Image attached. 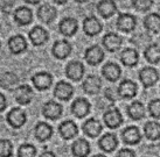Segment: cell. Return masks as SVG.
Returning <instances> with one entry per match:
<instances>
[{"instance_id": "35", "label": "cell", "mask_w": 160, "mask_h": 157, "mask_svg": "<svg viewBox=\"0 0 160 157\" xmlns=\"http://www.w3.org/2000/svg\"><path fill=\"white\" fill-rule=\"evenodd\" d=\"M144 55L148 63L157 64L160 62V47L158 44H150L145 49Z\"/></svg>"}, {"instance_id": "38", "label": "cell", "mask_w": 160, "mask_h": 157, "mask_svg": "<svg viewBox=\"0 0 160 157\" xmlns=\"http://www.w3.org/2000/svg\"><path fill=\"white\" fill-rule=\"evenodd\" d=\"M148 112L154 119H160V99L152 100L148 104Z\"/></svg>"}, {"instance_id": "27", "label": "cell", "mask_w": 160, "mask_h": 157, "mask_svg": "<svg viewBox=\"0 0 160 157\" xmlns=\"http://www.w3.org/2000/svg\"><path fill=\"white\" fill-rule=\"evenodd\" d=\"M34 135L35 137L40 142H45L47 140H49L53 135V128L52 126H49L46 122H39L35 126V129H34Z\"/></svg>"}, {"instance_id": "6", "label": "cell", "mask_w": 160, "mask_h": 157, "mask_svg": "<svg viewBox=\"0 0 160 157\" xmlns=\"http://www.w3.org/2000/svg\"><path fill=\"white\" fill-rule=\"evenodd\" d=\"M84 58L90 65H98L104 59V51L99 45H92L85 50Z\"/></svg>"}, {"instance_id": "14", "label": "cell", "mask_w": 160, "mask_h": 157, "mask_svg": "<svg viewBox=\"0 0 160 157\" xmlns=\"http://www.w3.org/2000/svg\"><path fill=\"white\" fill-rule=\"evenodd\" d=\"M56 15H58V11L52 5L45 4L40 6L39 9H38V18L45 23L53 22L54 20L56 19Z\"/></svg>"}, {"instance_id": "16", "label": "cell", "mask_w": 160, "mask_h": 157, "mask_svg": "<svg viewBox=\"0 0 160 157\" xmlns=\"http://www.w3.org/2000/svg\"><path fill=\"white\" fill-rule=\"evenodd\" d=\"M58 132H60V135L64 140H71L75 136H77L78 128H77V125L72 120H66L60 125Z\"/></svg>"}, {"instance_id": "15", "label": "cell", "mask_w": 160, "mask_h": 157, "mask_svg": "<svg viewBox=\"0 0 160 157\" xmlns=\"http://www.w3.org/2000/svg\"><path fill=\"white\" fill-rule=\"evenodd\" d=\"M137 20L131 14H120L117 19V28L124 33H130L136 28Z\"/></svg>"}, {"instance_id": "42", "label": "cell", "mask_w": 160, "mask_h": 157, "mask_svg": "<svg viewBox=\"0 0 160 157\" xmlns=\"http://www.w3.org/2000/svg\"><path fill=\"white\" fill-rule=\"evenodd\" d=\"M7 106V101H6V98L2 93H0V113L4 112V109Z\"/></svg>"}, {"instance_id": "43", "label": "cell", "mask_w": 160, "mask_h": 157, "mask_svg": "<svg viewBox=\"0 0 160 157\" xmlns=\"http://www.w3.org/2000/svg\"><path fill=\"white\" fill-rule=\"evenodd\" d=\"M105 98L110 101H116V95H113V92H112L111 89H107L105 91Z\"/></svg>"}, {"instance_id": "12", "label": "cell", "mask_w": 160, "mask_h": 157, "mask_svg": "<svg viewBox=\"0 0 160 157\" xmlns=\"http://www.w3.org/2000/svg\"><path fill=\"white\" fill-rule=\"evenodd\" d=\"M71 112L77 118H84L90 112V103L84 98H77L71 104Z\"/></svg>"}, {"instance_id": "1", "label": "cell", "mask_w": 160, "mask_h": 157, "mask_svg": "<svg viewBox=\"0 0 160 157\" xmlns=\"http://www.w3.org/2000/svg\"><path fill=\"white\" fill-rule=\"evenodd\" d=\"M34 98V92L29 85L23 84L18 86L14 91V99L20 105H28Z\"/></svg>"}, {"instance_id": "26", "label": "cell", "mask_w": 160, "mask_h": 157, "mask_svg": "<svg viewBox=\"0 0 160 157\" xmlns=\"http://www.w3.org/2000/svg\"><path fill=\"white\" fill-rule=\"evenodd\" d=\"M102 87V81L97 76H88L83 81V90L88 94H96Z\"/></svg>"}, {"instance_id": "21", "label": "cell", "mask_w": 160, "mask_h": 157, "mask_svg": "<svg viewBox=\"0 0 160 157\" xmlns=\"http://www.w3.org/2000/svg\"><path fill=\"white\" fill-rule=\"evenodd\" d=\"M98 145H99V148L102 149L103 151H105V153H111V151H113V150L117 148V145H118V140H117L115 134L107 133V134H104L102 137L99 139Z\"/></svg>"}, {"instance_id": "48", "label": "cell", "mask_w": 160, "mask_h": 157, "mask_svg": "<svg viewBox=\"0 0 160 157\" xmlns=\"http://www.w3.org/2000/svg\"><path fill=\"white\" fill-rule=\"evenodd\" d=\"M0 45H1V44H0Z\"/></svg>"}, {"instance_id": "37", "label": "cell", "mask_w": 160, "mask_h": 157, "mask_svg": "<svg viewBox=\"0 0 160 157\" xmlns=\"http://www.w3.org/2000/svg\"><path fill=\"white\" fill-rule=\"evenodd\" d=\"M35 155H36V149L32 144L25 143V144H21L19 147V150H18L19 157H35Z\"/></svg>"}, {"instance_id": "11", "label": "cell", "mask_w": 160, "mask_h": 157, "mask_svg": "<svg viewBox=\"0 0 160 157\" xmlns=\"http://www.w3.org/2000/svg\"><path fill=\"white\" fill-rule=\"evenodd\" d=\"M29 40L34 45H43L49 40V34L43 27L35 26L29 31Z\"/></svg>"}, {"instance_id": "7", "label": "cell", "mask_w": 160, "mask_h": 157, "mask_svg": "<svg viewBox=\"0 0 160 157\" xmlns=\"http://www.w3.org/2000/svg\"><path fill=\"white\" fill-rule=\"evenodd\" d=\"M42 114L43 117L50 120H56L62 114V106L56 101L49 100L42 106Z\"/></svg>"}, {"instance_id": "23", "label": "cell", "mask_w": 160, "mask_h": 157, "mask_svg": "<svg viewBox=\"0 0 160 157\" xmlns=\"http://www.w3.org/2000/svg\"><path fill=\"white\" fill-rule=\"evenodd\" d=\"M8 49L14 55L21 54L27 49V41L21 35L12 36L8 40Z\"/></svg>"}, {"instance_id": "9", "label": "cell", "mask_w": 160, "mask_h": 157, "mask_svg": "<svg viewBox=\"0 0 160 157\" xmlns=\"http://www.w3.org/2000/svg\"><path fill=\"white\" fill-rule=\"evenodd\" d=\"M102 42L104 48L108 51L115 53V51H117L122 47L123 39H122V36H119L118 34H116V33H108V34L104 35Z\"/></svg>"}, {"instance_id": "32", "label": "cell", "mask_w": 160, "mask_h": 157, "mask_svg": "<svg viewBox=\"0 0 160 157\" xmlns=\"http://www.w3.org/2000/svg\"><path fill=\"white\" fill-rule=\"evenodd\" d=\"M144 26L147 30L152 31V33L160 31V15L157 13L148 14L146 18L144 19Z\"/></svg>"}, {"instance_id": "34", "label": "cell", "mask_w": 160, "mask_h": 157, "mask_svg": "<svg viewBox=\"0 0 160 157\" xmlns=\"http://www.w3.org/2000/svg\"><path fill=\"white\" fill-rule=\"evenodd\" d=\"M19 78L14 72H5L0 76V86L5 90H11L18 84Z\"/></svg>"}, {"instance_id": "25", "label": "cell", "mask_w": 160, "mask_h": 157, "mask_svg": "<svg viewBox=\"0 0 160 157\" xmlns=\"http://www.w3.org/2000/svg\"><path fill=\"white\" fill-rule=\"evenodd\" d=\"M103 76L105 77V79L109 81H116L119 79L120 75H122V70H120L119 65H117L116 63H107L102 69Z\"/></svg>"}, {"instance_id": "40", "label": "cell", "mask_w": 160, "mask_h": 157, "mask_svg": "<svg viewBox=\"0 0 160 157\" xmlns=\"http://www.w3.org/2000/svg\"><path fill=\"white\" fill-rule=\"evenodd\" d=\"M117 157H136V154L131 149H122L119 153L117 154Z\"/></svg>"}, {"instance_id": "17", "label": "cell", "mask_w": 160, "mask_h": 157, "mask_svg": "<svg viewBox=\"0 0 160 157\" xmlns=\"http://www.w3.org/2000/svg\"><path fill=\"white\" fill-rule=\"evenodd\" d=\"M74 94V89L72 86L67 83V81H58V85L54 89V95L55 98L60 99V100H69Z\"/></svg>"}, {"instance_id": "30", "label": "cell", "mask_w": 160, "mask_h": 157, "mask_svg": "<svg viewBox=\"0 0 160 157\" xmlns=\"http://www.w3.org/2000/svg\"><path fill=\"white\" fill-rule=\"evenodd\" d=\"M138 59H139V55H138L137 50L132 49V48L123 50V53L120 54V61L126 67H134L138 63Z\"/></svg>"}, {"instance_id": "3", "label": "cell", "mask_w": 160, "mask_h": 157, "mask_svg": "<svg viewBox=\"0 0 160 157\" xmlns=\"http://www.w3.org/2000/svg\"><path fill=\"white\" fill-rule=\"evenodd\" d=\"M139 79L145 87H151L156 84L159 79V73L154 67H142L139 72Z\"/></svg>"}, {"instance_id": "13", "label": "cell", "mask_w": 160, "mask_h": 157, "mask_svg": "<svg viewBox=\"0 0 160 157\" xmlns=\"http://www.w3.org/2000/svg\"><path fill=\"white\" fill-rule=\"evenodd\" d=\"M138 91V86L134 81H130V79H125L119 84L118 86V94L122 98L125 99H132L136 97Z\"/></svg>"}, {"instance_id": "44", "label": "cell", "mask_w": 160, "mask_h": 157, "mask_svg": "<svg viewBox=\"0 0 160 157\" xmlns=\"http://www.w3.org/2000/svg\"><path fill=\"white\" fill-rule=\"evenodd\" d=\"M40 157H56V155L52 151H45V153H42L40 155Z\"/></svg>"}, {"instance_id": "2", "label": "cell", "mask_w": 160, "mask_h": 157, "mask_svg": "<svg viewBox=\"0 0 160 157\" xmlns=\"http://www.w3.org/2000/svg\"><path fill=\"white\" fill-rule=\"evenodd\" d=\"M7 122L9 126H12L13 128H20L26 123V113L21 108H12L8 113H7Z\"/></svg>"}, {"instance_id": "24", "label": "cell", "mask_w": 160, "mask_h": 157, "mask_svg": "<svg viewBox=\"0 0 160 157\" xmlns=\"http://www.w3.org/2000/svg\"><path fill=\"white\" fill-rule=\"evenodd\" d=\"M71 153L76 157H87L90 154V144L84 139H77L71 145Z\"/></svg>"}, {"instance_id": "36", "label": "cell", "mask_w": 160, "mask_h": 157, "mask_svg": "<svg viewBox=\"0 0 160 157\" xmlns=\"http://www.w3.org/2000/svg\"><path fill=\"white\" fill-rule=\"evenodd\" d=\"M13 154V144L9 140H0V157H11Z\"/></svg>"}, {"instance_id": "10", "label": "cell", "mask_w": 160, "mask_h": 157, "mask_svg": "<svg viewBox=\"0 0 160 157\" xmlns=\"http://www.w3.org/2000/svg\"><path fill=\"white\" fill-rule=\"evenodd\" d=\"M103 120H104V122H105L107 127L111 128V129L118 128V127L123 123V117H122V113H120L117 108L109 109L108 112L104 113Z\"/></svg>"}, {"instance_id": "8", "label": "cell", "mask_w": 160, "mask_h": 157, "mask_svg": "<svg viewBox=\"0 0 160 157\" xmlns=\"http://www.w3.org/2000/svg\"><path fill=\"white\" fill-rule=\"evenodd\" d=\"M32 83L38 90H48L53 83V77L50 76L48 72H38L32 77Z\"/></svg>"}, {"instance_id": "31", "label": "cell", "mask_w": 160, "mask_h": 157, "mask_svg": "<svg viewBox=\"0 0 160 157\" xmlns=\"http://www.w3.org/2000/svg\"><path fill=\"white\" fill-rule=\"evenodd\" d=\"M144 133L148 140L156 141L160 139V123L156 121H148L145 123Z\"/></svg>"}, {"instance_id": "20", "label": "cell", "mask_w": 160, "mask_h": 157, "mask_svg": "<svg viewBox=\"0 0 160 157\" xmlns=\"http://www.w3.org/2000/svg\"><path fill=\"white\" fill-rule=\"evenodd\" d=\"M14 20L20 26L29 25L32 22V20H33V13H32L31 8H28L26 6L18 7L14 12Z\"/></svg>"}, {"instance_id": "41", "label": "cell", "mask_w": 160, "mask_h": 157, "mask_svg": "<svg viewBox=\"0 0 160 157\" xmlns=\"http://www.w3.org/2000/svg\"><path fill=\"white\" fill-rule=\"evenodd\" d=\"M14 2L13 1H7V2H4L2 4V7H1V11L4 12V13H11L12 12V7H13Z\"/></svg>"}, {"instance_id": "18", "label": "cell", "mask_w": 160, "mask_h": 157, "mask_svg": "<svg viewBox=\"0 0 160 157\" xmlns=\"http://www.w3.org/2000/svg\"><path fill=\"white\" fill-rule=\"evenodd\" d=\"M103 29V26L101 21L95 16H89V18L84 19L83 21V30L87 35L95 36L99 34Z\"/></svg>"}, {"instance_id": "4", "label": "cell", "mask_w": 160, "mask_h": 157, "mask_svg": "<svg viewBox=\"0 0 160 157\" xmlns=\"http://www.w3.org/2000/svg\"><path fill=\"white\" fill-rule=\"evenodd\" d=\"M66 75L70 81H81L84 76V65L78 61H72L66 67Z\"/></svg>"}, {"instance_id": "28", "label": "cell", "mask_w": 160, "mask_h": 157, "mask_svg": "<svg viewBox=\"0 0 160 157\" xmlns=\"http://www.w3.org/2000/svg\"><path fill=\"white\" fill-rule=\"evenodd\" d=\"M122 136H123V141L126 144H137L142 140L140 132L134 126H131V127H128L126 129H124V132L122 133Z\"/></svg>"}, {"instance_id": "46", "label": "cell", "mask_w": 160, "mask_h": 157, "mask_svg": "<svg viewBox=\"0 0 160 157\" xmlns=\"http://www.w3.org/2000/svg\"><path fill=\"white\" fill-rule=\"evenodd\" d=\"M55 4H58V5H63V4H66V1H54Z\"/></svg>"}, {"instance_id": "29", "label": "cell", "mask_w": 160, "mask_h": 157, "mask_svg": "<svg viewBox=\"0 0 160 157\" xmlns=\"http://www.w3.org/2000/svg\"><path fill=\"white\" fill-rule=\"evenodd\" d=\"M98 13L102 15L104 19L111 18L112 15L116 13L117 11V6H116L115 1L111 0H102L97 4Z\"/></svg>"}, {"instance_id": "22", "label": "cell", "mask_w": 160, "mask_h": 157, "mask_svg": "<svg viewBox=\"0 0 160 157\" xmlns=\"http://www.w3.org/2000/svg\"><path fill=\"white\" fill-rule=\"evenodd\" d=\"M102 129L103 127L101 125V122L96 120V119H89V120H87V121L83 123V132H84V134L87 136H89L91 139H95V137H97L98 135L102 133Z\"/></svg>"}, {"instance_id": "19", "label": "cell", "mask_w": 160, "mask_h": 157, "mask_svg": "<svg viewBox=\"0 0 160 157\" xmlns=\"http://www.w3.org/2000/svg\"><path fill=\"white\" fill-rule=\"evenodd\" d=\"M60 33L64 36H72L78 29V22L74 18H64L58 25Z\"/></svg>"}, {"instance_id": "39", "label": "cell", "mask_w": 160, "mask_h": 157, "mask_svg": "<svg viewBox=\"0 0 160 157\" xmlns=\"http://www.w3.org/2000/svg\"><path fill=\"white\" fill-rule=\"evenodd\" d=\"M132 5L134 6V8L139 11V12H146L152 7L153 1L151 0H136L132 2Z\"/></svg>"}, {"instance_id": "33", "label": "cell", "mask_w": 160, "mask_h": 157, "mask_svg": "<svg viewBox=\"0 0 160 157\" xmlns=\"http://www.w3.org/2000/svg\"><path fill=\"white\" fill-rule=\"evenodd\" d=\"M128 114L133 120H140L145 117V107L140 101H133L128 107Z\"/></svg>"}, {"instance_id": "5", "label": "cell", "mask_w": 160, "mask_h": 157, "mask_svg": "<svg viewBox=\"0 0 160 157\" xmlns=\"http://www.w3.org/2000/svg\"><path fill=\"white\" fill-rule=\"evenodd\" d=\"M52 54L58 59H64L71 54V44L66 40H58L54 43Z\"/></svg>"}, {"instance_id": "45", "label": "cell", "mask_w": 160, "mask_h": 157, "mask_svg": "<svg viewBox=\"0 0 160 157\" xmlns=\"http://www.w3.org/2000/svg\"><path fill=\"white\" fill-rule=\"evenodd\" d=\"M27 4H31V5H38L39 4V1H29V0H26Z\"/></svg>"}, {"instance_id": "47", "label": "cell", "mask_w": 160, "mask_h": 157, "mask_svg": "<svg viewBox=\"0 0 160 157\" xmlns=\"http://www.w3.org/2000/svg\"><path fill=\"white\" fill-rule=\"evenodd\" d=\"M92 157H107V156H104V155H101V154H98V155H95V156Z\"/></svg>"}]
</instances>
